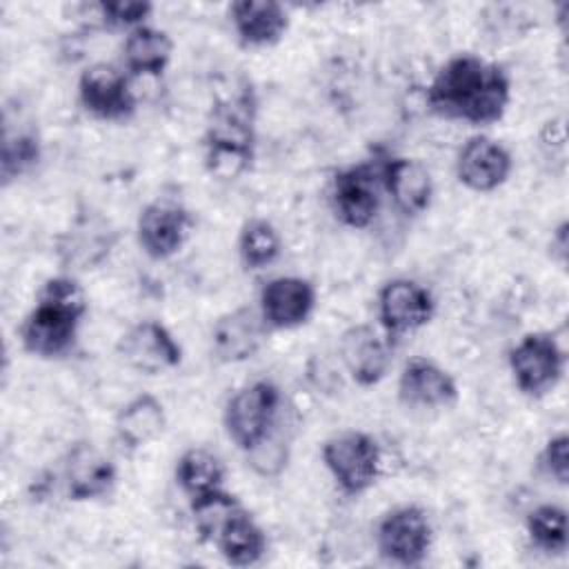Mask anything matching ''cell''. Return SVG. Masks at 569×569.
Returning <instances> with one entry per match:
<instances>
[{
    "mask_svg": "<svg viewBox=\"0 0 569 569\" xmlns=\"http://www.w3.org/2000/svg\"><path fill=\"white\" fill-rule=\"evenodd\" d=\"M376 316L387 338L396 340L427 327L433 320L436 298L413 278H391L378 289Z\"/></svg>",
    "mask_w": 569,
    "mask_h": 569,
    "instance_id": "10",
    "label": "cell"
},
{
    "mask_svg": "<svg viewBox=\"0 0 569 569\" xmlns=\"http://www.w3.org/2000/svg\"><path fill=\"white\" fill-rule=\"evenodd\" d=\"M318 291L302 276H276L258 296V311L269 331L298 329L313 316Z\"/></svg>",
    "mask_w": 569,
    "mask_h": 569,
    "instance_id": "16",
    "label": "cell"
},
{
    "mask_svg": "<svg viewBox=\"0 0 569 569\" xmlns=\"http://www.w3.org/2000/svg\"><path fill=\"white\" fill-rule=\"evenodd\" d=\"M282 391L273 380L258 378L236 389L222 411L227 438L247 453L256 447L284 413Z\"/></svg>",
    "mask_w": 569,
    "mask_h": 569,
    "instance_id": "5",
    "label": "cell"
},
{
    "mask_svg": "<svg viewBox=\"0 0 569 569\" xmlns=\"http://www.w3.org/2000/svg\"><path fill=\"white\" fill-rule=\"evenodd\" d=\"M42 158V142L33 127L29 124H11L4 118L2 131V151H0V176L2 184H11L13 180L29 173Z\"/></svg>",
    "mask_w": 569,
    "mask_h": 569,
    "instance_id": "26",
    "label": "cell"
},
{
    "mask_svg": "<svg viewBox=\"0 0 569 569\" xmlns=\"http://www.w3.org/2000/svg\"><path fill=\"white\" fill-rule=\"evenodd\" d=\"M238 258L247 271H260L273 264L282 253L280 231L267 218H249L238 231Z\"/></svg>",
    "mask_w": 569,
    "mask_h": 569,
    "instance_id": "27",
    "label": "cell"
},
{
    "mask_svg": "<svg viewBox=\"0 0 569 569\" xmlns=\"http://www.w3.org/2000/svg\"><path fill=\"white\" fill-rule=\"evenodd\" d=\"M513 171L511 151L496 138L476 133L465 140L456 156V178L476 193L500 189Z\"/></svg>",
    "mask_w": 569,
    "mask_h": 569,
    "instance_id": "15",
    "label": "cell"
},
{
    "mask_svg": "<svg viewBox=\"0 0 569 569\" xmlns=\"http://www.w3.org/2000/svg\"><path fill=\"white\" fill-rule=\"evenodd\" d=\"M98 20L109 29H136L147 24L153 13V4L147 0H104L93 4Z\"/></svg>",
    "mask_w": 569,
    "mask_h": 569,
    "instance_id": "31",
    "label": "cell"
},
{
    "mask_svg": "<svg viewBox=\"0 0 569 569\" xmlns=\"http://www.w3.org/2000/svg\"><path fill=\"white\" fill-rule=\"evenodd\" d=\"M427 109L445 120L489 127L505 118L511 102L509 71L476 53L445 60L425 89Z\"/></svg>",
    "mask_w": 569,
    "mask_h": 569,
    "instance_id": "1",
    "label": "cell"
},
{
    "mask_svg": "<svg viewBox=\"0 0 569 569\" xmlns=\"http://www.w3.org/2000/svg\"><path fill=\"white\" fill-rule=\"evenodd\" d=\"M320 458L333 485L351 498L367 493L378 482L382 467L378 440L360 429H345L329 436L320 447Z\"/></svg>",
    "mask_w": 569,
    "mask_h": 569,
    "instance_id": "4",
    "label": "cell"
},
{
    "mask_svg": "<svg viewBox=\"0 0 569 569\" xmlns=\"http://www.w3.org/2000/svg\"><path fill=\"white\" fill-rule=\"evenodd\" d=\"M373 536L382 560L398 567H420L431 551L433 527L420 505H398L382 513Z\"/></svg>",
    "mask_w": 569,
    "mask_h": 569,
    "instance_id": "7",
    "label": "cell"
},
{
    "mask_svg": "<svg viewBox=\"0 0 569 569\" xmlns=\"http://www.w3.org/2000/svg\"><path fill=\"white\" fill-rule=\"evenodd\" d=\"M538 147L545 160L560 167V171H565L567 164V127H565V118H549L540 133H538Z\"/></svg>",
    "mask_w": 569,
    "mask_h": 569,
    "instance_id": "33",
    "label": "cell"
},
{
    "mask_svg": "<svg viewBox=\"0 0 569 569\" xmlns=\"http://www.w3.org/2000/svg\"><path fill=\"white\" fill-rule=\"evenodd\" d=\"M291 440H293L291 425L282 413L280 420L271 427V431L244 453L247 465L260 478H278L289 465Z\"/></svg>",
    "mask_w": 569,
    "mask_h": 569,
    "instance_id": "28",
    "label": "cell"
},
{
    "mask_svg": "<svg viewBox=\"0 0 569 569\" xmlns=\"http://www.w3.org/2000/svg\"><path fill=\"white\" fill-rule=\"evenodd\" d=\"M113 244V231L109 222L100 218H80L60 238L58 253L64 264L73 269H91L100 264Z\"/></svg>",
    "mask_w": 569,
    "mask_h": 569,
    "instance_id": "24",
    "label": "cell"
},
{
    "mask_svg": "<svg viewBox=\"0 0 569 569\" xmlns=\"http://www.w3.org/2000/svg\"><path fill=\"white\" fill-rule=\"evenodd\" d=\"M120 360L147 376H158L180 367L182 347L173 338L167 325L160 320L147 318L131 325L116 345Z\"/></svg>",
    "mask_w": 569,
    "mask_h": 569,
    "instance_id": "12",
    "label": "cell"
},
{
    "mask_svg": "<svg viewBox=\"0 0 569 569\" xmlns=\"http://www.w3.org/2000/svg\"><path fill=\"white\" fill-rule=\"evenodd\" d=\"M167 427V411L160 398L153 393H138L127 400L113 420V431L118 442L129 449L138 451L153 442Z\"/></svg>",
    "mask_w": 569,
    "mask_h": 569,
    "instance_id": "21",
    "label": "cell"
},
{
    "mask_svg": "<svg viewBox=\"0 0 569 569\" xmlns=\"http://www.w3.org/2000/svg\"><path fill=\"white\" fill-rule=\"evenodd\" d=\"M224 462L207 447H189L176 460V485L193 500L224 487Z\"/></svg>",
    "mask_w": 569,
    "mask_h": 569,
    "instance_id": "25",
    "label": "cell"
},
{
    "mask_svg": "<svg viewBox=\"0 0 569 569\" xmlns=\"http://www.w3.org/2000/svg\"><path fill=\"white\" fill-rule=\"evenodd\" d=\"M240 509H242V502L233 493H229L224 487L189 500L191 522L202 542H213V538L224 527V522Z\"/></svg>",
    "mask_w": 569,
    "mask_h": 569,
    "instance_id": "30",
    "label": "cell"
},
{
    "mask_svg": "<svg viewBox=\"0 0 569 569\" xmlns=\"http://www.w3.org/2000/svg\"><path fill=\"white\" fill-rule=\"evenodd\" d=\"M193 227L196 218L180 200L156 198L138 213L136 240L147 258L169 260L189 242Z\"/></svg>",
    "mask_w": 569,
    "mask_h": 569,
    "instance_id": "9",
    "label": "cell"
},
{
    "mask_svg": "<svg viewBox=\"0 0 569 569\" xmlns=\"http://www.w3.org/2000/svg\"><path fill=\"white\" fill-rule=\"evenodd\" d=\"M567 222L562 220L553 231H551V240H549V251H551V258L565 267L567 264V251H569V238H567Z\"/></svg>",
    "mask_w": 569,
    "mask_h": 569,
    "instance_id": "34",
    "label": "cell"
},
{
    "mask_svg": "<svg viewBox=\"0 0 569 569\" xmlns=\"http://www.w3.org/2000/svg\"><path fill=\"white\" fill-rule=\"evenodd\" d=\"M269 327L258 305H240L220 313L209 331V349L220 365H240L251 360L264 345Z\"/></svg>",
    "mask_w": 569,
    "mask_h": 569,
    "instance_id": "13",
    "label": "cell"
},
{
    "mask_svg": "<svg viewBox=\"0 0 569 569\" xmlns=\"http://www.w3.org/2000/svg\"><path fill=\"white\" fill-rule=\"evenodd\" d=\"M62 482L71 502H91L107 498L116 482L118 469L93 442H76L64 458Z\"/></svg>",
    "mask_w": 569,
    "mask_h": 569,
    "instance_id": "19",
    "label": "cell"
},
{
    "mask_svg": "<svg viewBox=\"0 0 569 569\" xmlns=\"http://www.w3.org/2000/svg\"><path fill=\"white\" fill-rule=\"evenodd\" d=\"M173 56V40L164 29L142 24L127 31L122 64L131 78H160Z\"/></svg>",
    "mask_w": 569,
    "mask_h": 569,
    "instance_id": "22",
    "label": "cell"
},
{
    "mask_svg": "<svg viewBox=\"0 0 569 569\" xmlns=\"http://www.w3.org/2000/svg\"><path fill=\"white\" fill-rule=\"evenodd\" d=\"M507 365L522 396L542 398L562 380L567 356L553 333L529 331L509 349Z\"/></svg>",
    "mask_w": 569,
    "mask_h": 569,
    "instance_id": "6",
    "label": "cell"
},
{
    "mask_svg": "<svg viewBox=\"0 0 569 569\" xmlns=\"http://www.w3.org/2000/svg\"><path fill=\"white\" fill-rule=\"evenodd\" d=\"M540 471L556 485L567 487L569 482V436L558 431L547 438L542 451L538 453Z\"/></svg>",
    "mask_w": 569,
    "mask_h": 569,
    "instance_id": "32",
    "label": "cell"
},
{
    "mask_svg": "<svg viewBox=\"0 0 569 569\" xmlns=\"http://www.w3.org/2000/svg\"><path fill=\"white\" fill-rule=\"evenodd\" d=\"M131 76L109 62L89 64L78 78V102L96 120L124 122L136 113L138 100Z\"/></svg>",
    "mask_w": 569,
    "mask_h": 569,
    "instance_id": "11",
    "label": "cell"
},
{
    "mask_svg": "<svg viewBox=\"0 0 569 569\" xmlns=\"http://www.w3.org/2000/svg\"><path fill=\"white\" fill-rule=\"evenodd\" d=\"M89 300L71 273H58L42 282L36 305L18 327L22 349L42 360H58L73 351Z\"/></svg>",
    "mask_w": 569,
    "mask_h": 569,
    "instance_id": "2",
    "label": "cell"
},
{
    "mask_svg": "<svg viewBox=\"0 0 569 569\" xmlns=\"http://www.w3.org/2000/svg\"><path fill=\"white\" fill-rule=\"evenodd\" d=\"M378 164L382 191L398 213L416 218L431 207L433 178L425 162L409 156H387Z\"/></svg>",
    "mask_w": 569,
    "mask_h": 569,
    "instance_id": "18",
    "label": "cell"
},
{
    "mask_svg": "<svg viewBox=\"0 0 569 569\" xmlns=\"http://www.w3.org/2000/svg\"><path fill=\"white\" fill-rule=\"evenodd\" d=\"M527 538L531 547L542 553L556 556L567 551V511L556 502L538 505L525 520Z\"/></svg>",
    "mask_w": 569,
    "mask_h": 569,
    "instance_id": "29",
    "label": "cell"
},
{
    "mask_svg": "<svg viewBox=\"0 0 569 569\" xmlns=\"http://www.w3.org/2000/svg\"><path fill=\"white\" fill-rule=\"evenodd\" d=\"M460 398L456 378L436 360L409 358L398 376V400L407 409L438 411L451 409Z\"/></svg>",
    "mask_w": 569,
    "mask_h": 569,
    "instance_id": "17",
    "label": "cell"
},
{
    "mask_svg": "<svg viewBox=\"0 0 569 569\" xmlns=\"http://www.w3.org/2000/svg\"><path fill=\"white\" fill-rule=\"evenodd\" d=\"M256 158L251 93L213 107L202 136V164L216 180L229 182L244 176Z\"/></svg>",
    "mask_w": 569,
    "mask_h": 569,
    "instance_id": "3",
    "label": "cell"
},
{
    "mask_svg": "<svg viewBox=\"0 0 569 569\" xmlns=\"http://www.w3.org/2000/svg\"><path fill=\"white\" fill-rule=\"evenodd\" d=\"M391 338L371 325H351L340 333L338 356L349 378L362 387H376L391 369Z\"/></svg>",
    "mask_w": 569,
    "mask_h": 569,
    "instance_id": "14",
    "label": "cell"
},
{
    "mask_svg": "<svg viewBox=\"0 0 569 569\" xmlns=\"http://www.w3.org/2000/svg\"><path fill=\"white\" fill-rule=\"evenodd\" d=\"M380 164L365 160L336 171L331 180V207L336 218L349 229H367L382 202Z\"/></svg>",
    "mask_w": 569,
    "mask_h": 569,
    "instance_id": "8",
    "label": "cell"
},
{
    "mask_svg": "<svg viewBox=\"0 0 569 569\" xmlns=\"http://www.w3.org/2000/svg\"><path fill=\"white\" fill-rule=\"evenodd\" d=\"M229 22L242 47L262 49L284 38L289 13L273 0H236L229 4Z\"/></svg>",
    "mask_w": 569,
    "mask_h": 569,
    "instance_id": "20",
    "label": "cell"
},
{
    "mask_svg": "<svg viewBox=\"0 0 569 569\" xmlns=\"http://www.w3.org/2000/svg\"><path fill=\"white\" fill-rule=\"evenodd\" d=\"M211 545H216L224 562L233 567L258 565L269 547L264 529L244 507L224 522V527L218 531Z\"/></svg>",
    "mask_w": 569,
    "mask_h": 569,
    "instance_id": "23",
    "label": "cell"
}]
</instances>
